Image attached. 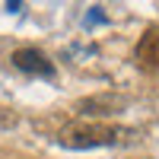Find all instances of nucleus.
Returning <instances> with one entry per match:
<instances>
[{
    "mask_svg": "<svg viewBox=\"0 0 159 159\" xmlns=\"http://www.w3.org/2000/svg\"><path fill=\"white\" fill-rule=\"evenodd\" d=\"M130 137V130L121 124H105V121H70L61 127V147L67 150H89V147H115Z\"/></svg>",
    "mask_w": 159,
    "mask_h": 159,
    "instance_id": "nucleus-1",
    "label": "nucleus"
},
{
    "mask_svg": "<svg viewBox=\"0 0 159 159\" xmlns=\"http://www.w3.org/2000/svg\"><path fill=\"white\" fill-rule=\"evenodd\" d=\"M10 61H13V67L22 70V73H35V76H38V73H42V76H51V73H54V64H51L38 48H16Z\"/></svg>",
    "mask_w": 159,
    "mask_h": 159,
    "instance_id": "nucleus-2",
    "label": "nucleus"
},
{
    "mask_svg": "<svg viewBox=\"0 0 159 159\" xmlns=\"http://www.w3.org/2000/svg\"><path fill=\"white\" fill-rule=\"evenodd\" d=\"M137 64L143 70L159 67V29H147L143 38L137 42Z\"/></svg>",
    "mask_w": 159,
    "mask_h": 159,
    "instance_id": "nucleus-3",
    "label": "nucleus"
},
{
    "mask_svg": "<svg viewBox=\"0 0 159 159\" xmlns=\"http://www.w3.org/2000/svg\"><path fill=\"white\" fill-rule=\"evenodd\" d=\"M118 108H124V99L121 96H89V99H80L76 102V111L80 115H115Z\"/></svg>",
    "mask_w": 159,
    "mask_h": 159,
    "instance_id": "nucleus-4",
    "label": "nucleus"
},
{
    "mask_svg": "<svg viewBox=\"0 0 159 159\" xmlns=\"http://www.w3.org/2000/svg\"><path fill=\"white\" fill-rule=\"evenodd\" d=\"M7 111H10V108H0V124H3V127H13L19 118H16V115H7Z\"/></svg>",
    "mask_w": 159,
    "mask_h": 159,
    "instance_id": "nucleus-5",
    "label": "nucleus"
}]
</instances>
